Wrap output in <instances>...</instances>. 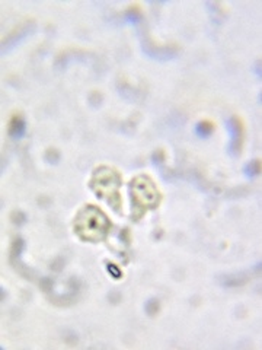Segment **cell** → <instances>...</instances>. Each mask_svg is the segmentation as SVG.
Returning a JSON list of instances; mask_svg holds the SVG:
<instances>
[{"mask_svg": "<svg viewBox=\"0 0 262 350\" xmlns=\"http://www.w3.org/2000/svg\"><path fill=\"white\" fill-rule=\"evenodd\" d=\"M195 132H197L198 136H201V137H208L214 132V124L207 121V120L200 121V123L197 124V127H195Z\"/></svg>", "mask_w": 262, "mask_h": 350, "instance_id": "obj_6", "label": "cell"}, {"mask_svg": "<svg viewBox=\"0 0 262 350\" xmlns=\"http://www.w3.org/2000/svg\"><path fill=\"white\" fill-rule=\"evenodd\" d=\"M131 196L143 209H154L161 203V193L147 175H139L131 181Z\"/></svg>", "mask_w": 262, "mask_h": 350, "instance_id": "obj_3", "label": "cell"}, {"mask_svg": "<svg viewBox=\"0 0 262 350\" xmlns=\"http://www.w3.org/2000/svg\"><path fill=\"white\" fill-rule=\"evenodd\" d=\"M91 186L95 194L107 200L112 207L115 209L121 207V196H120L121 177L114 168L110 166L98 168L93 174Z\"/></svg>", "mask_w": 262, "mask_h": 350, "instance_id": "obj_2", "label": "cell"}, {"mask_svg": "<svg viewBox=\"0 0 262 350\" xmlns=\"http://www.w3.org/2000/svg\"><path fill=\"white\" fill-rule=\"evenodd\" d=\"M108 267H110L108 270H110L111 273H114V274H115V278H120V276H121V271H120V270H115V268H117V266H114V264H108Z\"/></svg>", "mask_w": 262, "mask_h": 350, "instance_id": "obj_9", "label": "cell"}, {"mask_svg": "<svg viewBox=\"0 0 262 350\" xmlns=\"http://www.w3.org/2000/svg\"><path fill=\"white\" fill-rule=\"evenodd\" d=\"M27 132V123L20 115H13L9 124V134L13 139H20Z\"/></svg>", "mask_w": 262, "mask_h": 350, "instance_id": "obj_5", "label": "cell"}, {"mask_svg": "<svg viewBox=\"0 0 262 350\" xmlns=\"http://www.w3.org/2000/svg\"><path fill=\"white\" fill-rule=\"evenodd\" d=\"M227 127H229V133L232 136V140H230V152L233 155L239 154L241 151V146H242V137H243V127L241 120L238 117H232L227 120Z\"/></svg>", "mask_w": 262, "mask_h": 350, "instance_id": "obj_4", "label": "cell"}, {"mask_svg": "<svg viewBox=\"0 0 262 350\" xmlns=\"http://www.w3.org/2000/svg\"><path fill=\"white\" fill-rule=\"evenodd\" d=\"M73 228L77 237L83 241L99 242L110 231V219L99 207L88 205L76 215Z\"/></svg>", "mask_w": 262, "mask_h": 350, "instance_id": "obj_1", "label": "cell"}, {"mask_svg": "<svg viewBox=\"0 0 262 350\" xmlns=\"http://www.w3.org/2000/svg\"><path fill=\"white\" fill-rule=\"evenodd\" d=\"M158 308H159L158 299H150V301L146 304V312H147L149 315H153V314H156Z\"/></svg>", "mask_w": 262, "mask_h": 350, "instance_id": "obj_8", "label": "cell"}, {"mask_svg": "<svg viewBox=\"0 0 262 350\" xmlns=\"http://www.w3.org/2000/svg\"><path fill=\"white\" fill-rule=\"evenodd\" d=\"M245 172L249 177H255L261 172V162L259 161H252L245 166Z\"/></svg>", "mask_w": 262, "mask_h": 350, "instance_id": "obj_7", "label": "cell"}]
</instances>
